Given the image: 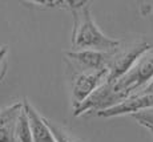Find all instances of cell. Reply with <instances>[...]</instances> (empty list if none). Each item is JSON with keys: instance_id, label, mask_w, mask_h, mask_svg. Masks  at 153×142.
<instances>
[{"instance_id": "obj_1", "label": "cell", "mask_w": 153, "mask_h": 142, "mask_svg": "<svg viewBox=\"0 0 153 142\" xmlns=\"http://www.w3.org/2000/svg\"><path fill=\"white\" fill-rule=\"evenodd\" d=\"M153 81V48L133 65L131 70L113 84L100 87L81 106L75 109V114L80 116L87 112H99L121 102L123 100L141 93Z\"/></svg>"}, {"instance_id": "obj_2", "label": "cell", "mask_w": 153, "mask_h": 142, "mask_svg": "<svg viewBox=\"0 0 153 142\" xmlns=\"http://www.w3.org/2000/svg\"><path fill=\"white\" fill-rule=\"evenodd\" d=\"M73 32L72 47L73 51L95 49V51L109 52L119 48L120 41L105 36L92 19L89 3L72 10Z\"/></svg>"}, {"instance_id": "obj_3", "label": "cell", "mask_w": 153, "mask_h": 142, "mask_svg": "<svg viewBox=\"0 0 153 142\" xmlns=\"http://www.w3.org/2000/svg\"><path fill=\"white\" fill-rule=\"evenodd\" d=\"M152 48L153 44H149L146 41H140V43L126 45L125 48L113 49L107 67L108 76L105 84H113L114 81L126 75L133 68V65Z\"/></svg>"}, {"instance_id": "obj_4", "label": "cell", "mask_w": 153, "mask_h": 142, "mask_svg": "<svg viewBox=\"0 0 153 142\" xmlns=\"http://www.w3.org/2000/svg\"><path fill=\"white\" fill-rule=\"evenodd\" d=\"M108 76V69L96 70V72H79L72 78V97L73 108L77 109L105 84Z\"/></svg>"}, {"instance_id": "obj_5", "label": "cell", "mask_w": 153, "mask_h": 142, "mask_svg": "<svg viewBox=\"0 0 153 142\" xmlns=\"http://www.w3.org/2000/svg\"><path fill=\"white\" fill-rule=\"evenodd\" d=\"M153 108V94L139 93L123 100L121 102L116 105L107 108L104 110L96 112V116L99 117H116V116H124V114H136L146 109Z\"/></svg>"}, {"instance_id": "obj_6", "label": "cell", "mask_w": 153, "mask_h": 142, "mask_svg": "<svg viewBox=\"0 0 153 142\" xmlns=\"http://www.w3.org/2000/svg\"><path fill=\"white\" fill-rule=\"evenodd\" d=\"M112 52L95 51V49H84V51H69L65 52V56L72 63H76L80 67L81 72H96L105 69L111 60Z\"/></svg>"}, {"instance_id": "obj_7", "label": "cell", "mask_w": 153, "mask_h": 142, "mask_svg": "<svg viewBox=\"0 0 153 142\" xmlns=\"http://www.w3.org/2000/svg\"><path fill=\"white\" fill-rule=\"evenodd\" d=\"M23 105H24V110L28 116V122L32 137H33V142H55L53 135L45 122V118L29 104L28 100H24Z\"/></svg>"}, {"instance_id": "obj_8", "label": "cell", "mask_w": 153, "mask_h": 142, "mask_svg": "<svg viewBox=\"0 0 153 142\" xmlns=\"http://www.w3.org/2000/svg\"><path fill=\"white\" fill-rule=\"evenodd\" d=\"M22 110L23 102H16L0 112V142H16L15 128Z\"/></svg>"}, {"instance_id": "obj_9", "label": "cell", "mask_w": 153, "mask_h": 142, "mask_svg": "<svg viewBox=\"0 0 153 142\" xmlns=\"http://www.w3.org/2000/svg\"><path fill=\"white\" fill-rule=\"evenodd\" d=\"M15 137L17 142H33L31 128H29L28 116L24 110V105H23V110L20 112L19 118L16 121V128H15Z\"/></svg>"}, {"instance_id": "obj_10", "label": "cell", "mask_w": 153, "mask_h": 142, "mask_svg": "<svg viewBox=\"0 0 153 142\" xmlns=\"http://www.w3.org/2000/svg\"><path fill=\"white\" fill-rule=\"evenodd\" d=\"M45 122H47V125H48L49 130H51L52 135H53L55 142H79L75 137H72L67 130H64L61 126L56 125L55 122L49 121L48 118H45Z\"/></svg>"}, {"instance_id": "obj_11", "label": "cell", "mask_w": 153, "mask_h": 142, "mask_svg": "<svg viewBox=\"0 0 153 142\" xmlns=\"http://www.w3.org/2000/svg\"><path fill=\"white\" fill-rule=\"evenodd\" d=\"M133 118L137 120V122L140 125L145 126V128H153V108L133 114Z\"/></svg>"}, {"instance_id": "obj_12", "label": "cell", "mask_w": 153, "mask_h": 142, "mask_svg": "<svg viewBox=\"0 0 153 142\" xmlns=\"http://www.w3.org/2000/svg\"><path fill=\"white\" fill-rule=\"evenodd\" d=\"M141 93H145V94H153V81H152L151 84H149L148 87H146L143 92H141Z\"/></svg>"}, {"instance_id": "obj_13", "label": "cell", "mask_w": 153, "mask_h": 142, "mask_svg": "<svg viewBox=\"0 0 153 142\" xmlns=\"http://www.w3.org/2000/svg\"><path fill=\"white\" fill-rule=\"evenodd\" d=\"M146 129H148L149 132H152V134H153V128H146Z\"/></svg>"}]
</instances>
